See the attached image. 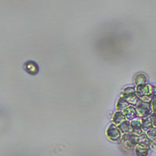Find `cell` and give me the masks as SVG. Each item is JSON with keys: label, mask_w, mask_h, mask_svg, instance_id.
<instances>
[{"label": "cell", "mask_w": 156, "mask_h": 156, "mask_svg": "<svg viewBox=\"0 0 156 156\" xmlns=\"http://www.w3.org/2000/svg\"><path fill=\"white\" fill-rule=\"evenodd\" d=\"M141 124H142V129L144 130H147L152 128V123L149 119H143L141 120Z\"/></svg>", "instance_id": "cell-15"}, {"label": "cell", "mask_w": 156, "mask_h": 156, "mask_svg": "<svg viewBox=\"0 0 156 156\" xmlns=\"http://www.w3.org/2000/svg\"><path fill=\"white\" fill-rule=\"evenodd\" d=\"M135 151H136V156H147L148 154V148L140 144L136 145Z\"/></svg>", "instance_id": "cell-12"}, {"label": "cell", "mask_w": 156, "mask_h": 156, "mask_svg": "<svg viewBox=\"0 0 156 156\" xmlns=\"http://www.w3.org/2000/svg\"><path fill=\"white\" fill-rule=\"evenodd\" d=\"M24 69L27 71L29 74L35 75L37 74L39 70L37 64L34 61H28L24 64Z\"/></svg>", "instance_id": "cell-6"}, {"label": "cell", "mask_w": 156, "mask_h": 156, "mask_svg": "<svg viewBox=\"0 0 156 156\" xmlns=\"http://www.w3.org/2000/svg\"><path fill=\"white\" fill-rule=\"evenodd\" d=\"M136 114L140 117L147 116L151 114V105L148 103L140 102L136 108Z\"/></svg>", "instance_id": "cell-4"}, {"label": "cell", "mask_w": 156, "mask_h": 156, "mask_svg": "<svg viewBox=\"0 0 156 156\" xmlns=\"http://www.w3.org/2000/svg\"><path fill=\"white\" fill-rule=\"evenodd\" d=\"M132 129V133H134L136 135L141 134V129H142V124L141 122L137 119L136 120H133L130 123Z\"/></svg>", "instance_id": "cell-7"}, {"label": "cell", "mask_w": 156, "mask_h": 156, "mask_svg": "<svg viewBox=\"0 0 156 156\" xmlns=\"http://www.w3.org/2000/svg\"><path fill=\"white\" fill-rule=\"evenodd\" d=\"M112 119H113V122L115 125H120L122 122L126 120V118H125V115L119 111V112H115Z\"/></svg>", "instance_id": "cell-11"}, {"label": "cell", "mask_w": 156, "mask_h": 156, "mask_svg": "<svg viewBox=\"0 0 156 156\" xmlns=\"http://www.w3.org/2000/svg\"><path fill=\"white\" fill-rule=\"evenodd\" d=\"M150 121L152 123V126H154V127H156V114L153 113L151 115V117H150Z\"/></svg>", "instance_id": "cell-17"}, {"label": "cell", "mask_w": 156, "mask_h": 156, "mask_svg": "<svg viewBox=\"0 0 156 156\" xmlns=\"http://www.w3.org/2000/svg\"><path fill=\"white\" fill-rule=\"evenodd\" d=\"M147 136L150 140H154L156 138V128H151L147 132Z\"/></svg>", "instance_id": "cell-16"}, {"label": "cell", "mask_w": 156, "mask_h": 156, "mask_svg": "<svg viewBox=\"0 0 156 156\" xmlns=\"http://www.w3.org/2000/svg\"><path fill=\"white\" fill-rule=\"evenodd\" d=\"M123 99L126 100L128 103L132 104V105H135L137 103L138 98H137V95H136V90L134 88L132 87H126L124 89V90L122 92V97Z\"/></svg>", "instance_id": "cell-2"}, {"label": "cell", "mask_w": 156, "mask_h": 156, "mask_svg": "<svg viewBox=\"0 0 156 156\" xmlns=\"http://www.w3.org/2000/svg\"><path fill=\"white\" fill-rule=\"evenodd\" d=\"M151 110L153 111V112L156 114V98L151 101Z\"/></svg>", "instance_id": "cell-18"}, {"label": "cell", "mask_w": 156, "mask_h": 156, "mask_svg": "<svg viewBox=\"0 0 156 156\" xmlns=\"http://www.w3.org/2000/svg\"><path fill=\"white\" fill-rule=\"evenodd\" d=\"M137 143H138V144H140V145L144 146V147H147L151 144V140L147 137V134H145V133H141V134L138 136Z\"/></svg>", "instance_id": "cell-9"}, {"label": "cell", "mask_w": 156, "mask_h": 156, "mask_svg": "<svg viewBox=\"0 0 156 156\" xmlns=\"http://www.w3.org/2000/svg\"><path fill=\"white\" fill-rule=\"evenodd\" d=\"M107 136L111 140L119 141L121 138V132L119 128L116 127L114 124H111L107 129Z\"/></svg>", "instance_id": "cell-3"}, {"label": "cell", "mask_w": 156, "mask_h": 156, "mask_svg": "<svg viewBox=\"0 0 156 156\" xmlns=\"http://www.w3.org/2000/svg\"><path fill=\"white\" fill-rule=\"evenodd\" d=\"M127 107H129V103L126 101L125 99H123L122 98H120L117 102L116 105V108L118 110H124L125 108H126Z\"/></svg>", "instance_id": "cell-14"}, {"label": "cell", "mask_w": 156, "mask_h": 156, "mask_svg": "<svg viewBox=\"0 0 156 156\" xmlns=\"http://www.w3.org/2000/svg\"><path fill=\"white\" fill-rule=\"evenodd\" d=\"M136 93V95L140 97V98L144 96L154 94L153 93V86L150 85V84H143V85L137 86Z\"/></svg>", "instance_id": "cell-5"}, {"label": "cell", "mask_w": 156, "mask_h": 156, "mask_svg": "<svg viewBox=\"0 0 156 156\" xmlns=\"http://www.w3.org/2000/svg\"><path fill=\"white\" fill-rule=\"evenodd\" d=\"M146 80H147V77H146L145 75L142 74V73L136 75L134 77V83L137 86L145 84Z\"/></svg>", "instance_id": "cell-13"}, {"label": "cell", "mask_w": 156, "mask_h": 156, "mask_svg": "<svg viewBox=\"0 0 156 156\" xmlns=\"http://www.w3.org/2000/svg\"><path fill=\"white\" fill-rule=\"evenodd\" d=\"M123 115H125V118L127 119H132L134 117H136V110L133 106H129L123 110Z\"/></svg>", "instance_id": "cell-8"}, {"label": "cell", "mask_w": 156, "mask_h": 156, "mask_svg": "<svg viewBox=\"0 0 156 156\" xmlns=\"http://www.w3.org/2000/svg\"><path fill=\"white\" fill-rule=\"evenodd\" d=\"M138 140V136L134 133H125L122 136V139L120 140L121 147L123 150L127 151L128 149L132 147H135L136 145Z\"/></svg>", "instance_id": "cell-1"}, {"label": "cell", "mask_w": 156, "mask_h": 156, "mask_svg": "<svg viewBox=\"0 0 156 156\" xmlns=\"http://www.w3.org/2000/svg\"><path fill=\"white\" fill-rule=\"evenodd\" d=\"M119 129L120 130V132L123 133H132L131 126H130L129 121L127 120H125L120 125H119Z\"/></svg>", "instance_id": "cell-10"}]
</instances>
